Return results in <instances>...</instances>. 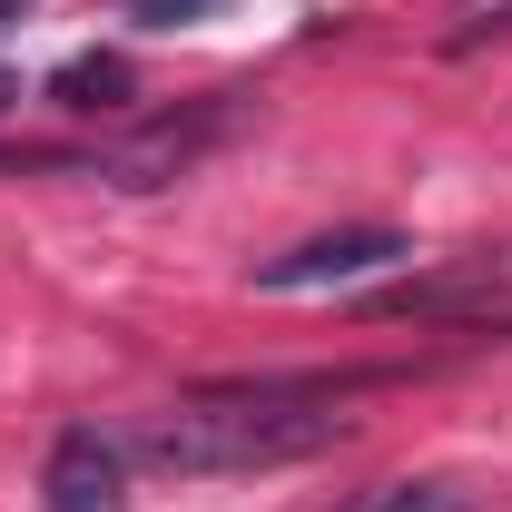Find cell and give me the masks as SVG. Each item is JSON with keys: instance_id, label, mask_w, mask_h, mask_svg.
Masks as SVG:
<instances>
[{"instance_id": "cell-9", "label": "cell", "mask_w": 512, "mask_h": 512, "mask_svg": "<svg viewBox=\"0 0 512 512\" xmlns=\"http://www.w3.org/2000/svg\"><path fill=\"white\" fill-rule=\"evenodd\" d=\"M10 99H20V79H10V69H0V109H10Z\"/></svg>"}, {"instance_id": "cell-10", "label": "cell", "mask_w": 512, "mask_h": 512, "mask_svg": "<svg viewBox=\"0 0 512 512\" xmlns=\"http://www.w3.org/2000/svg\"><path fill=\"white\" fill-rule=\"evenodd\" d=\"M0 20H10V0H0Z\"/></svg>"}, {"instance_id": "cell-8", "label": "cell", "mask_w": 512, "mask_h": 512, "mask_svg": "<svg viewBox=\"0 0 512 512\" xmlns=\"http://www.w3.org/2000/svg\"><path fill=\"white\" fill-rule=\"evenodd\" d=\"M128 10H138L148 30H178V20H197V10H207V0H128Z\"/></svg>"}, {"instance_id": "cell-5", "label": "cell", "mask_w": 512, "mask_h": 512, "mask_svg": "<svg viewBox=\"0 0 512 512\" xmlns=\"http://www.w3.org/2000/svg\"><path fill=\"white\" fill-rule=\"evenodd\" d=\"M227 128V99H207V109H188V119H158L138 128V138H119L109 158H99V178H119V188H168L178 168H197V148Z\"/></svg>"}, {"instance_id": "cell-4", "label": "cell", "mask_w": 512, "mask_h": 512, "mask_svg": "<svg viewBox=\"0 0 512 512\" xmlns=\"http://www.w3.org/2000/svg\"><path fill=\"white\" fill-rule=\"evenodd\" d=\"M40 512H128V453L99 424H69L40 463Z\"/></svg>"}, {"instance_id": "cell-6", "label": "cell", "mask_w": 512, "mask_h": 512, "mask_svg": "<svg viewBox=\"0 0 512 512\" xmlns=\"http://www.w3.org/2000/svg\"><path fill=\"white\" fill-rule=\"evenodd\" d=\"M128 89H138V69L119 50H79V60L50 69V99L60 109H128Z\"/></svg>"}, {"instance_id": "cell-2", "label": "cell", "mask_w": 512, "mask_h": 512, "mask_svg": "<svg viewBox=\"0 0 512 512\" xmlns=\"http://www.w3.org/2000/svg\"><path fill=\"white\" fill-rule=\"evenodd\" d=\"M394 256H414L404 227H335V237H306V247H286V256H256V286L266 296H316V286L384 276Z\"/></svg>"}, {"instance_id": "cell-3", "label": "cell", "mask_w": 512, "mask_h": 512, "mask_svg": "<svg viewBox=\"0 0 512 512\" xmlns=\"http://www.w3.org/2000/svg\"><path fill=\"white\" fill-rule=\"evenodd\" d=\"M483 306H512V247H473L434 276H404L375 296V316H483Z\"/></svg>"}, {"instance_id": "cell-7", "label": "cell", "mask_w": 512, "mask_h": 512, "mask_svg": "<svg viewBox=\"0 0 512 512\" xmlns=\"http://www.w3.org/2000/svg\"><path fill=\"white\" fill-rule=\"evenodd\" d=\"M345 512H473V493L444 483V473H424V483H375V493H355Z\"/></svg>"}, {"instance_id": "cell-1", "label": "cell", "mask_w": 512, "mask_h": 512, "mask_svg": "<svg viewBox=\"0 0 512 512\" xmlns=\"http://www.w3.org/2000/svg\"><path fill=\"white\" fill-rule=\"evenodd\" d=\"M375 375H247V384H197L188 404H168L138 453L158 473H276L306 453L345 444V394Z\"/></svg>"}]
</instances>
